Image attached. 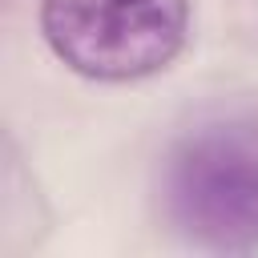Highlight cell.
Returning a JSON list of instances; mask_svg holds the SVG:
<instances>
[{"label": "cell", "instance_id": "cell-2", "mask_svg": "<svg viewBox=\"0 0 258 258\" xmlns=\"http://www.w3.org/2000/svg\"><path fill=\"white\" fill-rule=\"evenodd\" d=\"M40 32L89 81H141L181 52L189 0H40Z\"/></svg>", "mask_w": 258, "mask_h": 258}, {"label": "cell", "instance_id": "cell-1", "mask_svg": "<svg viewBox=\"0 0 258 258\" xmlns=\"http://www.w3.org/2000/svg\"><path fill=\"white\" fill-rule=\"evenodd\" d=\"M169 226L206 250L258 246V121H210L185 133L161 169Z\"/></svg>", "mask_w": 258, "mask_h": 258}]
</instances>
